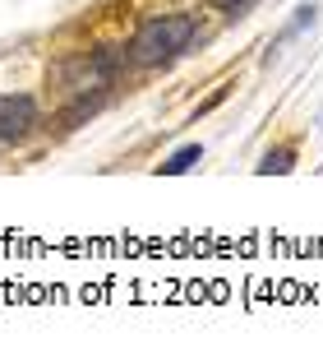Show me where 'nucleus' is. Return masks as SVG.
Segmentation results:
<instances>
[{"label":"nucleus","instance_id":"7ed1b4c3","mask_svg":"<svg viewBox=\"0 0 323 361\" xmlns=\"http://www.w3.org/2000/svg\"><path fill=\"white\" fill-rule=\"evenodd\" d=\"M194 162H203V144H185V149H180V153H171V158L162 162L157 171H162V176H180V171H189Z\"/></svg>","mask_w":323,"mask_h":361},{"label":"nucleus","instance_id":"39448f33","mask_svg":"<svg viewBox=\"0 0 323 361\" xmlns=\"http://www.w3.org/2000/svg\"><path fill=\"white\" fill-rule=\"evenodd\" d=\"M208 5H213V10H222V14H231V19H240L254 0H208Z\"/></svg>","mask_w":323,"mask_h":361},{"label":"nucleus","instance_id":"423d86ee","mask_svg":"<svg viewBox=\"0 0 323 361\" xmlns=\"http://www.w3.org/2000/svg\"><path fill=\"white\" fill-rule=\"evenodd\" d=\"M314 14H319V10H314V5H305V10L296 14V23H291V28H286V32H281V37H296V32H305V28H310V23H314Z\"/></svg>","mask_w":323,"mask_h":361},{"label":"nucleus","instance_id":"f257e3e1","mask_svg":"<svg viewBox=\"0 0 323 361\" xmlns=\"http://www.w3.org/2000/svg\"><path fill=\"white\" fill-rule=\"evenodd\" d=\"M198 37L194 14H153L139 23V32L125 42V65L134 70H157V65L176 61L180 51H189V42Z\"/></svg>","mask_w":323,"mask_h":361},{"label":"nucleus","instance_id":"20e7f679","mask_svg":"<svg viewBox=\"0 0 323 361\" xmlns=\"http://www.w3.org/2000/svg\"><path fill=\"white\" fill-rule=\"evenodd\" d=\"M291 167H296V149H291V144H286V149H268V153H263V162H259V176H272V171L286 176Z\"/></svg>","mask_w":323,"mask_h":361},{"label":"nucleus","instance_id":"f03ea898","mask_svg":"<svg viewBox=\"0 0 323 361\" xmlns=\"http://www.w3.org/2000/svg\"><path fill=\"white\" fill-rule=\"evenodd\" d=\"M37 126V97L32 93H0V144H14Z\"/></svg>","mask_w":323,"mask_h":361}]
</instances>
